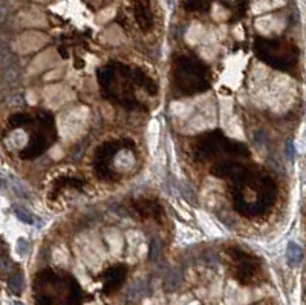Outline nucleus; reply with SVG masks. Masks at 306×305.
I'll list each match as a JSON object with an SVG mask.
<instances>
[{
	"label": "nucleus",
	"mask_w": 306,
	"mask_h": 305,
	"mask_svg": "<svg viewBox=\"0 0 306 305\" xmlns=\"http://www.w3.org/2000/svg\"><path fill=\"white\" fill-rule=\"evenodd\" d=\"M286 261L293 269L300 266V262L303 261V250H302V247L299 244L289 242L286 245Z\"/></svg>",
	"instance_id": "6e6552de"
},
{
	"label": "nucleus",
	"mask_w": 306,
	"mask_h": 305,
	"mask_svg": "<svg viewBox=\"0 0 306 305\" xmlns=\"http://www.w3.org/2000/svg\"><path fill=\"white\" fill-rule=\"evenodd\" d=\"M167 2H169V5H173V2H175V0H167Z\"/></svg>",
	"instance_id": "6ab92c4d"
},
{
	"label": "nucleus",
	"mask_w": 306,
	"mask_h": 305,
	"mask_svg": "<svg viewBox=\"0 0 306 305\" xmlns=\"http://www.w3.org/2000/svg\"><path fill=\"white\" fill-rule=\"evenodd\" d=\"M43 97L51 109H59L63 104L72 102L75 99V92L71 88L63 86V85H52V86L45 88Z\"/></svg>",
	"instance_id": "20e7f679"
},
{
	"label": "nucleus",
	"mask_w": 306,
	"mask_h": 305,
	"mask_svg": "<svg viewBox=\"0 0 306 305\" xmlns=\"http://www.w3.org/2000/svg\"><path fill=\"white\" fill-rule=\"evenodd\" d=\"M285 154H286V157L293 161L294 160V157H296V144L291 141V140H288L286 141V144H285Z\"/></svg>",
	"instance_id": "dca6fc26"
},
{
	"label": "nucleus",
	"mask_w": 306,
	"mask_h": 305,
	"mask_svg": "<svg viewBox=\"0 0 306 305\" xmlns=\"http://www.w3.org/2000/svg\"><path fill=\"white\" fill-rule=\"evenodd\" d=\"M11 305H25V304H22V302H19V301H14Z\"/></svg>",
	"instance_id": "a211bd4d"
},
{
	"label": "nucleus",
	"mask_w": 306,
	"mask_h": 305,
	"mask_svg": "<svg viewBox=\"0 0 306 305\" xmlns=\"http://www.w3.org/2000/svg\"><path fill=\"white\" fill-rule=\"evenodd\" d=\"M28 135L23 132V131H16L12 134V140H16L17 141V144H16V147H22L26 141H28V138H26Z\"/></svg>",
	"instance_id": "2eb2a0df"
},
{
	"label": "nucleus",
	"mask_w": 306,
	"mask_h": 305,
	"mask_svg": "<svg viewBox=\"0 0 306 305\" xmlns=\"http://www.w3.org/2000/svg\"><path fill=\"white\" fill-rule=\"evenodd\" d=\"M172 117L181 132L196 134L216 124V107L212 95H201L191 100L175 102L170 106Z\"/></svg>",
	"instance_id": "f257e3e1"
},
{
	"label": "nucleus",
	"mask_w": 306,
	"mask_h": 305,
	"mask_svg": "<svg viewBox=\"0 0 306 305\" xmlns=\"http://www.w3.org/2000/svg\"><path fill=\"white\" fill-rule=\"evenodd\" d=\"M89 109L85 106L64 110L59 117V131L64 141H74L88 129Z\"/></svg>",
	"instance_id": "7ed1b4c3"
},
{
	"label": "nucleus",
	"mask_w": 306,
	"mask_h": 305,
	"mask_svg": "<svg viewBox=\"0 0 306 305\" xmlns=\"http://www.w3.org/2000/svg\"><path fill=\"white\" fill-rule=\"evenodd\" d=\"M46 17L41 12H23L20 16V25L22 26H46Z\"/></svg>",
	"instance_id": "1a4fd4ad"
},
{
	"label": "nucleus",
	"mask_w": 306,
	"mask_h": 305,
	"mask_svg": "<svg viewBox=\"0 0 306 305\" xmlns=\"http://www.w3.org/2000/svg\"><path fill=\"white\" fill-rule=\"evenodd\" d=\"M253 78H257V85L251 83L253 92H257V99L267 102L271 109L275 112H285L291 107L294 100V81L285 74H256L253 72Z\"/></svg>",
	"instance_id": "f03ea898"
},
{
	"label": "nucleus",
	"mask_w": 306,
	"mask_h": 305,
	"mask_svg": "<svg viewBox=\"0 0 306 305\" xmlns=\"http://www.w3.org/2000/svg\"><path fill=\"white\" fill-rule=\"evenodd\" d=\"M60 63L59 54L55 52V49H48L45 52L38 54V57H35L31 63L30 74H38L43 72L46 69H52Z\"/></svg>",
	"instance_id": "0eeeda50"
},
{
	"label": "nucleus",
	"mask_w": 306,
	"mask_h": 305,
	"mask_svg": "<svg viewBox=\"0 0 306 305\" xmlns=\"http://www.w3.org/2000/svg\"><path fill=\"white\" fill-rule=\"evenodd\" d=\"M122 40H124V34L118 26L109 28V30L104 31V34H103V41H106V43H109V45H120Z\"/></svg>",
	"instance_id": "9b49d317"
},
{
	"label": "nucleus",
	"mask_w": 306,
	"mask_h": 305,
	"mask_svg": "<svg viewBox=\"0 0 306 305\" xmlns=\"http://www.w3.org/2000/svg\"><path fill=\"white\" fill-rule=\"evenodd\" d=\"M48 41H49V38L43 33H35V31L26 33L19 37L14 48H16V51L20 54H30V52H35V51L41 49Z\"/></svg>",
	"instance_id": "39448f33"
},
{
	"label": "nucleus",
	"mask_w": 306,
	"mask_h": 305,
	"mask_svg": "<svg viewBox=\"0 0 306 305\" xmlns=\"http://www.w3.org/2000/svg\"><path fill=\"white\" fill-rule=\"evenodd\" d=\"M222 126H224L225 132L231 136L236 138H244V132L241 124H234V121H238V117L233 112V103L230 99L222 100Z\"/></svg>",
	"instance_id": "423d86ee"
},
{
	"label": "nucleus",
	"mask_w": 306,
	"mask_h": 305,
	"mask_svg": "<svg viewBox=\"0 0 306 305\" xmlns=\"http://www.w3.org/2000/svg\"><path fill=\"white\" fill-rule=\"evenodd\" d=\"M16 215H17V218L22 221V223H26V224H34V216L30 213V212H26V210H23V209H17L16 210Z\"/></svg>",
	"instance_id": "4468645a"
},
{
	"label": "nucleus",
	"mask_w": 306,
	"mask_h": 305,
	"mask_svg": "<svg viewBox=\"0 0 306 305\" xmlns=\"http://www.w3.org/2000/svg\"><path fill=\"white\" fill-rule=\"evenodd\" d=\"M11 292L14 295H20L23 292V287H25V281H23V276L22 274H14L12 278L9 279L8 282Z\"/></svg>",
	"instance_id": "ddd939ff"
},
{
	"label": "nucleus",
	"mask_w": 306,
	"mask_h": 305,
	"mask_svg": "<svg viewBox=\"0 0 306 305\" xmlns=\"http://www.w3.org/2000/svg\"><path fill=\"white\" fill-rule=\"evenodd\" d=\"M5 186H6V178L2 173H0V189H3Z\"/></svg>",
	"instance_id": "f3484780"
},
{
	"label": "nucleus",
	"mask_w": 306,
	"mask_h": 305,
	"mask_svg": "<svg viewBox=\"0 0 306 305\" xmlns=\"http://www.w3.org/2000/svg\"><path fill=\"white\" fill-rule=\"evenodd\" d=\"M106 239L110 245V250L112 252H121L122 250V237L120 235V232L117 230H109L106 235Z\"/></svg>",
	"instance_id": "f8f14e48"
},
{
	"label": "nucleus",
	"mask_w": 306,
	"mask_h": 305,
	"mask_svg": "<svg viewBox=\"0 0 306 305\" xmlns=\"http://www.w3.org/2000/svg\"><path fill=\"white\" fill-rule=\"evenodd\" d=\"M147 143L150 146L152 154H155L158 143H159V124L156 120H152L147 128Z\"/></svg>",
	"instance_id": "9d476101"
}]
</instances>
